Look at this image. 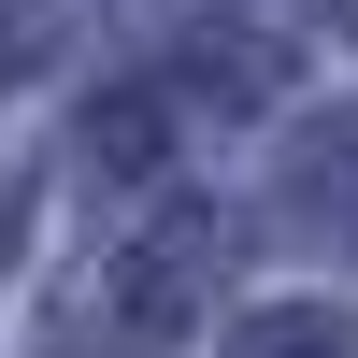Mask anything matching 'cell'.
Masks as SVG:
<instances>
[{
  "instance_id": "cell-1",
  "label": "cell",
  "mask_w": 358,
  "mask_h": 358,
  "mask_svg": "<svg viewBox=\"0 0 358 358\" xmlns=\"http://www.w3.org/2000/svg\"><path fill=\"white\" fill-rule=\"evenodd\" d=\"M0 72H29V0H0Z\"/></svg>"
}]
</instances>
